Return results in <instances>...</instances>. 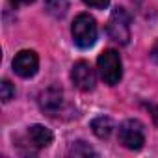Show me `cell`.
I'll use <instances>...</instances> for the list:
<instances>
[{
  "label": "cell",
  "mask_w": 158,
  "mask_h": 158,
  "mask_svg": "<svg viewBox=\"0 0 158 158\" xmlns=\"http://www.w3.org/2000/svg\"><path fill=\"white\" fill-rule=\"evenodd\" d=\"M91 130H93V134H95L97 138L106 139V138H110V134H112V130H114V123H112L110 117L101 115V117H95V119L91 121Z\"/></svg>",
  "instance_id": "9"
},
{
  "label": "cell",
  "mask_w": 158,
  "mask_h": 158,
  "mask_svg": "<svg viewBox=\"0 0 158 158\" xmlns=\"http://www.w3.org/2000/svg\"><path fill=\"white\" fill-rule=\"evenodd\" d=\"M84 4H88L89 8H95V10H104L110 4V0H84Z\"/></svg>",
  "instance_id": "13"
},
{
  "label": "cell",
  "mask_w": 158,
  "mask_h": 158,
  "mask_svg": "<svg viewBox=\"0 0 158 158\" xmlns=\"http://www.w3.org/2000/svg\"><path fill=\"white\" fill-rule=\"evenodd\" d=\"M151 60H152L154 63H158V41L154 43V47H152V50H151Z\"/></svg>",
  "instance_id": "15"
},
{
  "label": "cell",
  "mask_w": 158,
  "mask_h": 158,
  "mask_svg": "<svg viewBox=\"0 0 158 158\" xmlns=\"http://www.w3.org/2000/svg\"><path fill=\"white\" fill-rule=\"evenodd\" d=\"M119 141L130 151L141 149L143 143H145L143 125L138 119H127L125 123H121V127H119Z\"/></svg>",
  "instance_id": "4"
},
{
  "label": "cell",
  "mask_w": 158,
  "mask_h": 158,
  "mask_svg": "<svg viewBox=\"0 0 158 158\" xmlns=\"http://www.w3.org/2000/svg\"><path fill=\"white\" fill-rule=\"evenodd\" d=\"M108 35L112 41L119 45H127L130 39V19L123 8H115L110 15V21L106 24Z\"/></svg>",
  "instance_id": "3"
},
{
  "label": "cell",
  "mask_w": 158,
  "mask_h": 158,
  "mask_svg": "<svg viewBox=\"0 0 158 158\" xmlns=\"http://www.w3.org/2000/svg\"><path fill=\"white\" fill-rule=\"evenodd\" d=\"M37 67H39V60L34 50H21L13 58V71L23 78L34 76L37 73Z\"/></svg>",
  "instance_id": "6"
},
{
  "label": "cell",
  "mask_w": 158,
  "mask_h": 158,
  "mask_svg": "<svg viewBox=\"0 0 158 158\" xmlns=\"http://www.w3.org/2000/svg\"><path fill=\"white\" fill-rule=\"evenodd\" d=\"M47 6V11L54 17H63L67 13V8H69V2L67 0H47L45 2Z\"/></svg>",
  "instance_id": "10"
},
{
  "label": "cell",
  "mask_w": 158,
  "mask_h": 158,
  "mask_svg": "<svg viewBox=\"0 0 158 158\" xmlns=\"http://www.w3.org/2000/svg\"><path fill=\"white\" fill-rule=\"evenodd\" d=\"M69 154H71V156H89V154L97 156V151H93V149H91L88 143H84V141H76V143H73Z\"/></svg>",
  "instance_id": "11"
},
{
  "label": "cell",
  "mask_w": 158,
  "mask_h": 158,
  "mask_svg": "<svg viewBox=\"0 0 158 158\" xmlns=\"http://www.w3.org/2000/svg\"><path fill=\"white\" fill-rule=\"evenodd\" d=\"M97 69L101 78L108 84V86H115L119 84L121 76H123V63H121V56L117 50L108 48L104 50L99 60H97Z\"/></svg>",
  "instance_id": "2"
},
{
  "label": "cell",
  "mask_w": 158,
  "mask_h": 158,
  "mask_svg": "<svg viewBox=\"0 0 158 158\" xmlns=\"http://www.w3.org/2000/svg\"><path fill=\"white\" fill-rule=\"evenodd\" d=\"M61 102H63V99H61V89H58V88H48V89H45V91L41 93V97H39V106H41V110L47 112L48 115H54V114L61 108Z\"/></svg>",
  "instance_id": "7"
},
{
  "label": "cell",
  "mask_w": 158,
  "mask_h": 158,
  "mask_svg": "<svg viewBox=\"0 0 158 158\" xmlns=\"http://www.w3.org/2000/svg\"><path fill=\"white\" fill-rule=\"evenodd\" d=\"M71 80L80 91H91L95 88L97 76H95L93 67L88 61L80 60V61H76L73 65V69H71Z\"/></svg>",
  "instance_id": "5"
},
{
  "label": "cell",
  "mask_w": 158,
  "mask_h": 158,
  "mask_svg": "<svg viewBox=\"0 0 158 158\" xmlns=\"http://www.w3.org/2000/svg\"><path fill=\"white\" fill-rule=\"evenodd\" d=\"M71 35L76 47L80 48H89L95 45L97 41V23L89 13H80L76 15L73 28H71Z\"/></svg>",
  "instance_id": "1"
},
{
  "label": "cell",
  "mask_w": 158,
  "mask_h": 158,
  "mask_svg": "<svg viewBox=\"0 0 158 158\" xmlns=\"http://www.w3.org/2000/svg\"><path fill=\"white\" fill-rule=\"evenodd\" d=\"M30 2H34V0H10V4H11L13 8H19V6H26V4H30Z\"/></svg>",
  "instance_id": "14"
},
{
  "label": "cell",
  "mask_w": 158,
  "mask_h": 158,
  "mask_svg": "<svg viewBox=\"0 0 158 158\" xmlns=\"http://www.w3.org/2000/svg\"><path fill=\"white\" fill-rule=\"evenodd\" d=\"M28 141L35 149H45L52 143V132L43 125H32L28 128Z\"/></svg>",
  "instance_id": "8"
},
{
  "label": "cell",
  "mask_w": 158,
  "mask_h": 158,
  "mask_svg": "<svg viewBox=\"0 0 158 158\" xmlns=\"http://www.w3.org/2000/svg\"><path fill=\"white\" fill-rule=\"evenodd\" d=\"M0 95H2V101H4V102L11 101V99L15 97V88L11 86L10 80H4V82H2V86H0Z\"/></svg>",
  "instance_id": "12"
}]
</instances>
